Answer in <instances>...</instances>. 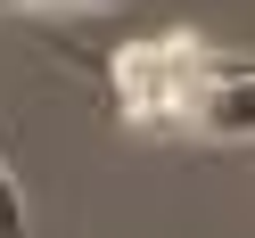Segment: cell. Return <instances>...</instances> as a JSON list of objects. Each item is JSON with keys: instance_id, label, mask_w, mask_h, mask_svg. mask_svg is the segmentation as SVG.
Instances as JSON below:
<instances>
[{"instance_id": "1", "label": "cell", "mask_w": 255, "mask_h": 238, "mask_svg": "<svg viewBox=\"0 0 255 238\" xmlns=\"http://www.w3.org/2000/svg\"><path fill=\"white\" fill-rule=\"evenodd\" d=\"M222 66H231V50H222V41H206L198 25H173V33H156V41L116 50L107 82H116V107H124V123H132V132H181L189 99H198Z\"/></svg>"}, {"instance_id": "2", "label": "cell", "mask_w": 255, "mask_h": 238, "mask_svg": "<svg viewBox=\"0 0 255 238\" xmlns=\"http://www.w3.org/2000/svg\"><path fill=\"white\" fill-rule=\"evenodd\" d=\"M247 132H255V58H231V66L189 99L181 140H247Z\"/></svg>"}, {"instance_id": "3", "label": "cell", "mask_w": 255, "mask_h": 238, "mask_svg": "<svg viewBox=\"0 0 255 238\" xmlns=\"http://www.w3.org/2000/svg\"><path fill=\"white\" fill-rule=\"evenodd\" d=\"M0 238H33V222H25V189H17V172H8V156H0Z\"/></svg>"}, {"instance_id": "4", "label": "cell", "mask_w": 255, "mask_h": 238, "mask_svg": "<svg viewBox=\"0 0 255 238\" xmlns=\"http://www.w3.org/2000/svg\"><path fill=\"white\" fill-rule=\"evenodd\" d=\"M0 8H25V17H74V8H116V0H0Z\"/></svg>"}]
</instances>
